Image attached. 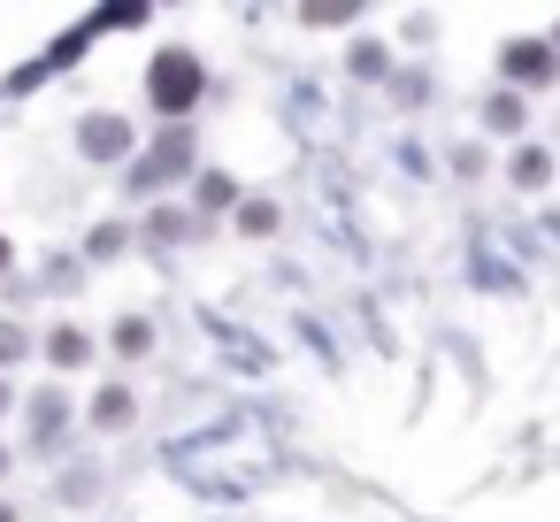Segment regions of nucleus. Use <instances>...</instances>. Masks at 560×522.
<instances>
[{
  "instance_id": "obj_12",
  "label": "nucleus",
  "mask_w": 560,
  "mask_h": 522,
  "mask_svg": "<svg viewBox=\"0 0 560 522\" xmlns=\"http://www.w3.org/2000/svg\"><path fill=\"white\" fill-rule=\"evenodd\" d=\"M0 262H9V246H0Z\"/></svg>"
},
{
  "instance_id": "obj_3",
  "label": "nucleus",
  "mask_w": 560,
  "mask_h": 522,
  "mask_svg": "<svg viewBox=\"0 0 560 522\" xmlns=\"http://www.w3.org/2000/svg\"><path fill=\"white\" fill-rule=\"evenodd\" d=\"M506 177H514V193H537V185L552 177V154H545V147H522V154L506 162Z\"/></svg>"
},
{
  "instance_id": "obj_7",
  "label": "nucleus",
  "mask_w": 560,
  "mask_h": 522,
  "mask_svg": "<svg viewBox=\"0 0 560 522\" xmlns=\"http://www.w3.org/2000/svg\"><path fill=\"white\" fill-rule=\"evenodd\" d=\"M93 415H101L108 430H124V422H131V392H101V399H93Z\"/></svg>"
},
{
  "instance_id": "obj_10",
  "label": "nucleus",
  "mask_w": 560,
  "mask_h": 522,
  "mask_svg": "<svg viewBox=\"0 0 560 522\" xmlns=\"http://www.w3.org/2000/svg\"><path fill=\"white\" fill-rule=\"evenodd\" d=\"M0 522H16V514H9V507H0Z\"/></svg>"
},
{
  "instance_id": "obj_4",
  "label": "nucleus",
  "mask_w": 560,
  "mask_h": 522,
  "mask_svg": "<svg viewBox=\"0 0 560 522\" xmlns=\"http://www.w3.org/2000/svg\"><path fill=\"white\" fill-rule=\"evenodd\" d=\"M124 147H131V131H124L116 116H93V124H85V154H124Z\"/></svg>"
},
{
  "instance_id": "obj_9",
  "label": "nucleus",
  "mask_w": 560,
  "mask_h": 522,
  "mask_svg": "<svg viewBox=\"0 0 560 522\" xmlns=\"http://www.w3.org/2000/svg\"><path fill=\"white\" fill-rule=\"evenodd\" d=\"M200 208H231V177H200Z\"/></svg>"
},
{
  "instance_id": "obj_5",
  "label": "nucleus",
  "mask_w": 560,
  "mask_h": 522,
  "mask_svg": "<svg viewBox=\"0 0 560 522\" xmlns=\"http://www.w3.org/2000/svg\"><path fill=\"white\" fill-rule=\"evenodd\" d=\"M483 131H522V93H491V108H483Z\"/></svg>"
},
{
  "instance_id": "obj_11",
  "label": "nucleus",
  "mask_w": 560,
  "mask_h": 522,
  "mask_svg": "<svg viewBox=\"0 0 560 522\" xmlns=\"http://www.w3.org/2000/svg\"><path fill=\"white\" fill-rule=\"evenodd\" d=\"M0 468H9V453H0Z\"/></svg>"
},
{
  "instance_id": "obj_6",
  "label": "nucleus",
  "mask_w": 560,
  "mask_h": 522,
  "mask_svg": "<svg viewBox=\"0 0 560 522\" xmlns=\"http://www.w3.org/2000/svg\"><path fill=\"white\" fill-rule=\"evenodd\" d=\"M47 353H55V369H78V361H85V330H55Z\"/></svg>"
},
{
  "instance_id": "obj_8",
  "label": "nucleus",
  "mask_w": 560,
  "mask_h": 522,
  "mask_svg": "<svg viewBox=\"0 0 560 522\" xmlns=\"http://www.w3.org/2000/svg\"><path fill=\"white\" fill-rule=\"evenodd\" d=\"M238 223H246V231H277V208H269V200H246Z\"/></svg>"
},
{
  "instance_id": "obj_2",
  "label": "nucleus",
  "mask_w": 560,
  "mask_h": 522,
  "mask_svg": "<svg viewBox=\"0 0 560 522\" xmlns=\"http://www.w3.org/2000/svg\"><path fill=\"white\" fill-rule=\"evenodd\" d=\"M499 70H506V85H552V78H560V55H552L545 39H514V47L499 55Z\"/></svg>"
},
{
  "instance_id": "obj_1",
  "label": "nucleus",
  "mask_w": 560,
  "mask_h": 522,
  "mask_svg": "<svg viewBox=\"0 0 560 522\" xmlns=\"http://www.w3.org/2000/svg\"><path fill=\"white\" fill-rule=\"evenodd\" d=\"M200 85H208V78H200V55H185V47H170V55L154 62V78H147V93H154L162 116H185V108L200 101Z\"/></svg>"
}]
</instances>
